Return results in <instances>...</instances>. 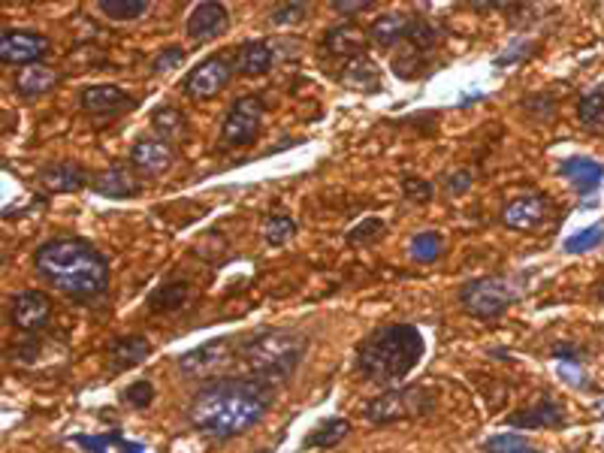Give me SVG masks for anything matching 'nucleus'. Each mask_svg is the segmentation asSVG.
Listing matches in <instances>:
<instances>
[{
	"instance_id": "1",
	"label": "nucleus",
	"mask_w": 604,
	"mask_h": 453,
	"mask_svg": "<svg viewBox=\"0 0 604 453\" xmlns=\"http://www.w3.org/2000/svg\"><path fill=\"white\" fill-rule=\"evenodd\" d=\"M272 384L258 378H214L190 399L188 423L212 439H236L258 426L272 408Z\"/></svg>"
},
{
	"instance_id": "2",
	"label": "nucleus",
	"mask_w": 604,
	"mask_h": 453,
	"mask_svg": "<svg viewBox=\"0 0 604 453\" xmlns=\"http://www.w3.org/2000/svg\"><path fill=\"white\" fill-rule=\"evenodd\" d=\"M34 269L73 300H97L112 278L109 260L85 239H48L34 254Z\"/></svg>"
},
{
	"instance_id": "3",
	"label": "nucleus",
	"mask_w": 604,
	"mask_h": 453,
	"mask_svg": "<svg viewBox=\"0 0 604 453\" xmlns=\"http://www.w3.org/2000/svg\"><path fill=\"white\" fill-rule=\"evenodd\" d=\"M424 333L411 324H390L369 333L357 348V372L372 384H399L424 360Z\"/></svg>"
},
{
	"instance_id": "4",
	"label": "nucleus",
	"mask_w": 604,
	"mask_h": 453,
	"mask_svg": "<svg viewBox=\"0 0 604 453\" xmlns=\"http://www.w3.org/2000/svg\"><path fill=\"white\" fill-rule=\"evenodd\" d=\"M309 351V339L296 329H258L242 342L239 360L251 369V375L263 384L287 381Z\"/></svg>"
},
{
	"instance_id": "5",
	"label": "nucleus",
	"mask_w": 604,
	"mask_h": 453,
	"mask_svg": "<svg viewBox=\"0 0 604 453\" xmlns=\"http://www.w3.org/2000/svg\"><path fill=\"white\" fill-rule=\"evenodd\" d=\"M435 393L429 387L411 384V387H396V390H387L384 396L372 399L363 414H366L369 423L387 426L396 423V420H411V417H424L435 411Z\"/></svg>"
},
{
	"instance_id": "6",
	"label": "nucleus",
	"mask_w": 604,
	"mask_h": 453,
	"mask_svg": "<svg viewBox=\"0 0 604 453\" xmlns=\"http://www.w3.org/2000/svg\"><path fill=\"white\" fill-rule=\"evenodd\" d=\"M517 287L508 278H475V282L460 287V302L471 318L493 320L517 302Z\"/></svg>"
},
{
	"instance_id": "7",
	"label": "nucleus",
	"mask_w": 604,
	"mask_h": 453,
	"mask_svg": "<svg viewBox=\"0 0 604 453\" xmlns=\"http://www.w3.org/2000/svg\"><path fill=\"white\" fill-rule=\"evenodd\" d=\"M239 348H242L239 339H212L200 348L181 353L176 366L185 378H212L214 381V375H221L239 357Z\"/></svg>"
},
{
	"instance_id": "8",
	"label": "nucleus",
	"mask_w": 604,
	"mask_h": 453,
	"mask_svg": "<svg viewBox=\"0 0 604 453\" xmlns=\"http://www.w3.org/2000/svg\"><path fill=\"white\" fill-rule=\"evenodd\" d=\"M260 125H263V100L248 94L230 106L224 125H221V136L230 145H251L260 134Z\"/></svg>"
},
{
	"instance_id": "9",
	"label": "nucleus",
	"mask_w": 604,
	"mask_h": 453,
	"mask_svg": "<svg viewBox=\"0 0 604 453\" xmlns=\"http://www.w3.org/2000/svg\"><path fill=\"white\" fill-rule=\"evenodd\" d=\"M233 73H236L233 61H227V57L221 55H212L188 73L185 82H181V91H185L188 97H194V100H206V97H214L218 91H224L227 82L233 79Z\"/></svg>"
},
{
	"instance_id": "10",
	"label": "nucleus",
	"mask_w": 604,
	"mask_h": 453,
	"mask_svg": "<svg viewBox=\"0 0 604 453\" xmlns=\"http://www.w3.org/2000/svg\"><path fill=\"white\" fill-rule=\"evenodd\" d=\"M52 52V39L37 34V30H10L0 34V61L4 64H22V67H34L39 57Z\"/></svg>"
},
{
	"instance_id": "11",
	"label": "nucleus",
	"mask_w": 604,
	"mask_h": 453,
	"mask_svg": "<svg viewBox=\"0 0 604 453\" xmlns=\"http://www.w3.org/2000/svg\"><path fill=\"white\" fill-rule=\"evenodd\" d=\"M52 318V300L39 291H22L13 296L10 302V320L22 333H37L43 329Z\"/></svg>"
},
{
	"instance_id": "12",
	"label": "nucleus",
	"mask_w": 604,
	"mask_h": 453,
	"mask_svg": "<svg viewBox=\"0 0 604 453\" xmlns=\"http://www.w3.org/2000/svg\"><path fill=\"white\" fill-rule=\"evenodd\" d=\"M550 215V200L544 194H520L504 205L502 221L511 230H538Z\"/></svg>"
},
{
	"instance_id": "13",
	"label": "nucleus",
	"mask_w": 604,
	"mask_h": 453,
	"mask_svg": "<svg viewBox=\"0 0 604 453\" xmlns=\"http://www.w3.org/2000/svg\"><path fill=\"white\" fill-rule=\"evenodd\" d=\"M227 24H230V13L224 4H197L188 15L185 28L194 43H206V39L224 34Z\"/></svg>"
},
{
	"instance_id": "14",
	"label": "nucleus",
	"mask_w": 604,
	"mask_h": 453,
	"mask_svg": "<svg viewBox=\"0 0 604 453\" xmlns=\"http://www.w3.org/2000/svg\"><path fill=\"white\" fill-rule=\"evenodd\" d=\"M172 161H176V154H172L170 143H163L157 136H139L130 145V163L145 176H161V172L172 167Z\"/></svg>"
},
{
	"instance_id": "15",
	"label": "nucleus",
	"mask_w": 604,
	"mask_h": 453,
	"mask_svg": "<svg viewBox=\"0 0 604 453\" xmlns=\"http://www.w3.org/2000/svg\"><path fill=\"white\" fill-rule=\"evenodd\" d=\"M134 97L118 85H88L79 94V106L91 115H121L134 109Z\"/></svg>"
},
{
	"instance_id": "16",
	"label": "nucleus",
	"mask_w": 604,
	"mask_h": 453,
	"mask_svg": "<svg viewBox=\"0 0 604 453\" xmlns=\"http://www.w3.org/2000/svg\"><path fill=\"white\" fill-rule=\"evenodd\" d=\"M508 423L514 426V430H562V426H565V411L553 399H541L535 402V405L511 414Z\"/></svg>"
},
{
	"instance_id": "17",
	"label": "nucleus",
	"mask_w": 604,
	"mask_h": 453,
	"mask_svg": "<svg viewBox=\"0 0 604 453\" xmlns=\"http://www.w3.org/2000/svg\"><path fill=\"white\" fill-rule=\"evenodd\" d=\"M39 181H43V187L52 194H73V191H82L85 185H91L88 172L73 161L48 163V167H43V172H39Z\"/></svg>"
},
{
	"instance_id": "18",
	"label": "nucleus",
	"mask_w": 604,
	"mask_h": 453,
	"mask_svg": "<svg viewBox=\"0 0 604 453\" xmlns=\"http://www.w3.org/2000/svg\"><path fill=\"white\" fill-rule=\"evenodd\" d=\"M91 191L109 196V200H127V196H136L143 191V185H139L136 176L127 167H109L91 179Z\"/></svg>"
},
{
	"instance_id": "19",
	"label": "nucleus",
	"mask_w": 604,
	"mask_h": 453,
	"mask_svg": "<svg viewBox=\"0 0 604 453\" xmlns=\"http://www.w3.org/2000/svg\"><path fill=\"white\" fill-rule=\"evenodd\" d=\"M272 61H276L272 43H267V39H248V43L236 48L233 70L242 73V76H263V73H269Z\"/></svg>"
},
{
	"instance_id": "20",
	"label": "nucleus",
	"mask_w": 604,
	"mask_h": 453,
	"mask_svg": "<svg viewBox=\"0 0 604 453\" xmlns=\"http://www.w3.org/2000/svg\"><path fill=\"white\" fill-rule=\"evenodd\" d=\"M562 176L574 185V191L581 196H590L592 191H599V185L604 181V163L592 158H568L562 163Z\"/></svg>"
},
{
	"instance_id": "21",
	"label": "nucleus",
	"mask_w": 604,
	"mask_h": 453,
	"mask_svg": "<svg viewBox=\"0 0 604 453\" xmlns=\"http://www.w3.org/2000/svg\"><path fill=\"white\" fill-rule=\"evenodd\" d=\"M324 48L329 55H338V57H360L363 48H366V34L357 28L354 22H342L336 24V28L327 30L324 37Z\"/></svg>"
},
{
	"instance_id": "22",
	"label": "nucleus",
	"mask_w": 604,
	"mask_h": 453,
	"mask_svg": "<svg viewBox=\"0 0 604 453\" xmlns=\"http://www.w3.org/2000/svg\"><path fill=\"white\" fill-rule=\"evenodd\" d=\"M148 353H152V344H148L145 335H121V339L109 344L106 357H109V366L115 372H124V369H134L143 360H148Z\"/></svg>"
},
{
	"instance_id": "23",
	"label": "nucleus",
	"mask_w": 604,
	"mask_h": 453,
	"mask_svg": "<svg viewBox=\"0 0 604 453\" xmlns=\"http://www.w3.org/2000/svg\"><path fill=\"white\" fill-rule=\"evenodd\" d=\"M55 85H57V73L52 67H43V64H34V67H22V73L15 76V94L24 97V100L43 97Z\"/></svg>"
},
{
	"instance_id": "24",
	"label": "nucleus",
	"mask_w": 604,
	"mask_h": 453,
	"mask_svg": "<svg viewBox=\"0 0 604 453\" xmlns=\"http://www.w3.org/2000/svg\"><path fill=\"white\" fill-rule=\"evenodd\" d=\"M408 24H411V15L384 13V15H378V19L372 22L369 37L375 39L378 46H396L399 39L408 37Z\"/></svg>"
},
{
	"instance_id": "25",
	"label": "nucleus",
	"mask_w": 604,
	"mask_h": 453,
	"mask_svg": "<svg viewBox=\"0 0 604 453\" xmlns=\"http://www.w3.org/2000/svg\"><path fill=\"white\" fill-rule=\"evenodd\" d=\"M152 130L163 143H176V139L188 134V118L176 106H161V109H154L152 115Z\"/></svg>"
},
{
	"instance_id": "26",
	"label": "nucleus",
	"mask_w": 604,
	"mask_h": 453,
	"mask_svg": "<svg viewBox=\"0 0 604 453\" xmlns=\"http://www.w3.org/2000/svg\"><path fill=\"white\" fill-rule=\"evenodd\" d=\"M345 85H351L354 91H378L381 88V70L375 61H369L366 55L347 61V67L342 70Z\"/></svg>"
},
{
	"instance_id": "27",
	"label": "nucleus",
	"mask_w": 604,
	"mask_h": 453,
	"mask_svg": "<svg viewBox=\"0 0 604 453\" xmlns=\"http://www.w3.org/2000/svg\"><path fill=\"white\" fill-rule=\"evenodd\" d=\"M351 435V420L345 417H329L318 430H311L302 439V448H336L338 441H345Z\"/></svg>"
},
{
	"instance_id": "28",
	"label": "nucleus",
	"mask_w": 604,
	"mask_h": 453,
	"mask_svg": "<svg viewBox=\"0 0 604 453\" xmlns=\"http://www.w3.org/2000/svg\"><path fill=\"white\" fill-rule=\"evenodd\" d=\"M190 300V287L188 282H167L148 296V309L154 311H179Z\"/></svg>"
},
{
	"instance_id": "29",
	"label": "nucleus",
	"mask_w": 604,
	"mask_h": 453,
	"mask_svg": "<svg viewBox=\"0 0 604 453\" xmlns=\"http://www.w3.org/2000/svg\"><path fill=\"white\" fill-rule=\"evenodd\" d=\"M97 10H101L109 22H134L139 15H145L148 0H101Z\"/></svg>"
},
{
	"instance_id": "30",
	"label": "nucleus",
	"mask_w": 604,
	"mask_h": 453,
	"mask_svg": "<svg viewBox=\"0 0 604 453\" xmlns=\"http://www.w3.org/2000/svg\"><path fill=\"white\" fill-rule=\"evenodd\" d=\"M408 251L417 263H435L444 251V239H442V233H435V230H426V233H417L411 239Z\"/></svg>"
},
{
	"instance_id": "31",
	"label": "nucleus",
	"mask_w": 604,
	"mask_h": 453,
	"mask_svg": "<svg viewBox=\"0 0 604 453\" xmlns=\"http://www.w3.org/2000/svg\"><path fill=\"white\" fill-rule=\"evenodd\" d=\"M438 39H442V34H438L435 24H429L426 19H411L408 24V37H405V43L415 46L420 55H426L429 48L438 46Z\"/></svg>"
},
{
	"instance_id": "32",
	"label": "nucleus",
	"mask_w": 604,
	"mask_h": 453,
	"mask_svg": "<svg viewBox=\"0 0 604 453\" xmlns=\"http://www.w3.org/2000/svg\"><path fill=\"white\" fill-rule=\"evenodd\" d=\"M577 118H581L586 127L604 125V91L601 88L586 91L581 97V103H577Z\"/></svg>"
},
{
	"instance_id": "33",
	"label": "nucleus",
	"mask_w": 604,
	"mask_h": 453,
	"mask_svg": "<svg viewBox=\"0 0 604 453\" xmlns=\"http://www.w3.org/2000/svg\"><path fill=\"white\" fill-rule=\"evenodd\" d=\"M601 242H604V224H592V227L581 230V233L568 236L565 239V251L568 254H583V251L599 248Z\"/></svg>"
},
{
	"instance_id": "34",
	"label": "nucleus",
	"mask_w": 604,
	"mask_h": 453,
	"mask_svg": "<svg viewBox=\"0 0 604 453\" xmlns=\"http://www.w3.org/2000/svg\"><path fill=\"white\" fill-rule=\"evenodd\" d=\"M293 233H296V221L287 218V215H272L267 221V227H263V236H267V242L276 245V248H278V245L291 242Z\"/></svg>"
},
{
	"instance_id": "35",
	"label": "nucleus",
	"mask_w": 604,
	"mask_h": 453,
	"mask_svg": "<svg viewBox=\"0 0 604 453\" xmlns=\"http://www.w3.org/2000/svg\"><path fill=\"white\" fill-rule=\"evenodd\" d=\"M420 64H424V55L408 43H405L402 52L393 57V70H396V76H402V79H415L420 73Z\"/></svg>"
},
{
	"instance_id": "36",
	"label": "nucleus",
	"mask_w": 604,
	"mask_h": 453,
	"mask_svg": "<svg viewBox=\"0 0 604 453\" xmlns=\"http://www.w3.org/2000/svg\"><path fill=\"white\" fill-rule=\"evenodd\" d=\"M387 233V224L381 218H366V221H360L357 227L347 233V242H354V245H369V242H375V239H381Z\"/></svg>"
},
{
	"instance_id": "37",
	"label": "nucleus",
	"mask_w": 604,
	"mask_h": 453,
	"mask_svg": "<svg viewBox=\"0 0 604 453\" xmlns=\"http://www.w3.org/2000/svg\"><path fill=\"white\" fill-rule=\"evenodd\" d=\"M305 15H309V6L300 4V0H293V4H284V6H278V10H272L269 22L276 24V28H291V24H300Z\"/></svg>"
},
{
	"instance_id": "38",
	"label": "nucleus",
	"mask_w": 604,
	"mask_h": 453,
	"mask_svg": "<svg viewBox=\"0 0 604 453\" xmlns=\"http://www.w3.org/2000/svg\"><path fill=\"white\" fill-rule=\"evenodd\" d=\"M76 444H82L85 450L91 453H112V448H118L121 444V435L112 432V435H76Z\"/></svg>"
},
{
	"instance_id": "39",
	"label": "nucleus",
	"mask_w": 604,
	"mask_h": 453,
	"mask_svg": "<svg viewBox=\"0 0 604 453\" xmlns=\"http://www.w3.org/2000/svg\"><path fill=\"white\" fill-rule=\"evenodd\" d=\"M124 399H127L134 408H148L154 402V387H152V381H134V384L127 387V393H124Z\"/></svg>"
},
{
	"instance_id": "40",
	"label": "nucleus",
	"mask_w": 604,
	"mask_h": 453,
	"mask_svg": "<svg viewBox=\"0 0 604 453\" xmlns=\"http://www.w3.org/2000/svg\"><path fill=\"white\" fill-rule=\"evenodd\" d=\"M402 194L408 196V200H417V203H426L433 200V185L417 176H405L402 179Z\"/></svg>"
},
{
	"instance_id": "41",
	"label": "nucleus",
	"mask_w": 604,
	"mask_h": 453,
	"mask_svg": "<svg viewBox=\"0 0 604 453\" xmlns=\"http://www.w3.org/2000/svg\"><path fill=\"white\" fill-rule=\"evenodd\" d=\"M520 448H526V439L520 435H493L484 441V453H514Z\"/></svg>"
},
{
	"instance_id": "42",
	"label": "nucleus",
	"mask_w": 604,
	"mask_h": 453,
	"mask_svg": "<svg viewBox=\"0 0 604 453\" xmlns=\"http://www.w3.org/2000/svg\"><path fill=\"white\" fill-rule=\"evenodd\" d=\"M181 61H185V48H181V46H170V48H163V52L154 57L152 70L154 73H167L172 67H179Z\"/></svg>"
},
{
	"instance_id": "43",
	"label": "nucleus",
	"mask_w": 604,
	"mask_h": 453,
	"mask_svg": "<svg viewBox=\"0 0 604 453\" xmlns=\"http://www.w3.org/2000/svg\"><path fill=\"white\" fill-rule=\"evenodd\" d=\"M471 181H475V176H471V170H457L448 176V191L451 194H462L471 187Z\"/></svg>"
},
{
	"instance_id": "44",
	"label": "nucleus",
	"mask_w": 604,
	"mask_h": 453,
	"mask_svg": "<svg viewBox=\"0 0 604 453\" xmlns=\"http://www.w3.org/2000/svg\"><path fill=\"white\" fill-rule=\"evenodd\" d=\"M333 10H336V13H342V15H354V13L369 10V0H336Z\"/></svg>"
},
{
	"instance_id": "45",
	"label": "nucleus",
	"mask_w": 604,
	"mask_h": 453,
	"mask_svg": "<svg viewBox=\"0 0 604 453\" xmlns=\"http://www.w3.org/2000/svg\"><path fill=\"white\" fill-rule=\"evenodd\" d=\"M553 357H556V360H568V362H577L581 351L571 348V344H556V348H553Z\"/></svg>"
},
{
	"instance_id": "46",
	"label": "nucleus",
	"mask_w": 604,
	"mask_h": 453,
	"mask_svg": "<svg viewBox=\"0 0 604 453\" xmlns=\"http://www.w3.org/2000/svg\"><path fill=\"white\" fill-rule=\"evenodd\" d=\"M121 453H145L143 444H134V441H124L121 439Z\"/></svg>"
},
{
	"instance_id": "47",
	"label": "nucleus",
	"mask_w": 604,
	"mask_h": 453,
	"mask_svg": "<svg viewBox=\"0 0 604 453\" xmlns=\"http://www.w3.org/2000/svg\"><path fill=\"white\" fill-rule=\"evenodd\" d=\"M595 300H599V302H604V282H599V284H595Z\"/></svg>"
},
{
	"instance_id": "48",
	"label": "nucleus",
	"mask_w": 604,
	"mask_h": 453,
	"mask_svg": "<svg viewBox=\"0 0 604 453\" xmlns=\"http://www.w3.org/2000/svg\"><path fill=\"white\" fill-rule=\"evenodd\" d=\"M514 453H538V450H535V448H529V444H526V448H520V450H514Z\"/></svg>"
}]
</instances>
